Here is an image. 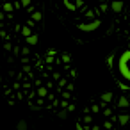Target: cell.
<instances>
[{"mask_svg":"<svg viewBox=\"0 0 130 130\" xmlns=\"http://www.w3.org/2000/svg\"><path fill=\"white\" fill-rule=\"evenodd\" d=\"M128 59H130V50H128V52H125V54L121 55V61H119V64H118V70H119L125 77H128V78H130V71L126 70V61H128Z\"/></svg>","mask_w":130,"mask_h":130,"instance_id":"cell-1","label":"cell"},{"mask_svg":"<svg viewBox=\"0 0 130 130\" xmlns=\"http://www.w3.org/2000/svg\"><path fill=\"white\" fill-rule=\"evenodd\" d=\"M98 27H100V22H98V20H93V22H89V23H78V29L84 30V32H93V30H96Z\"/></svg>","mask_w":130,"mask_h":130,"instance_id":"cell-2","label":"cell"},{"mask_svg":"<svg viewBox=\"0 0 130 130\" xmlns=\"http://www.w3.org/2000/svg\"><path fill=\"white\" fill-rule=\"evenodd\" d=\"M110 9L114 13H121L123 11V2H121V0H114V2L110 4Z\"/></svg>","mask_w":130,"mask_h":130,"instance_id":"cell-3","label":"cell"},{"mask_svg":"<svg viewBox=\"0 0 130 130\" xmlns=\"http://www.w3.org/2000/svg\"><path fill=\"white\" fill-rule=\"evenodd\" d=\"M128 105H130L128 98H126V96H119V100H118V107H121V109H126Z\"/></svg>","mask_w":130,"mask_h":130,"instance_id":"cell-4","label":"cell"},{"mask_svg":"<svg viewBox=\"0 0 130 130\" xmlns=\"http://www.w3.org/2000/svg\"><path fill=\"white\" fill-rule=\"evenodd\" d=\"M118 121H119V125H126L130 121V114H119L118 116Z\"/></svg>","mask_w":130,"mask_h":130,"instance_id":"cell-5","label":"cell"},{"mask_svg":"<svg viewBox=\"0 0 130 130\" xmlns=\"http://www.w3.org/2000/svg\"><path fill=\"white\" fill-rule=\"evenodd\" d=\"M38 41H39V38H38L36 34L27 36V45H38Z\"/></svg>","mask_w":130,"mask_h":130,"instance_id":"cell-6","label":"cell"},{"mask_svg":"<svg viewBox=\"0 0 130 130\" xmlns=\"http://www.w3.org/2000/svg\"><path fill=\"white\" fill-rule=\"evenodd\" d=\"M112 98H114V94H112L110 91H109V93H103V94H102V102H103V103H109V102H112Z\"/></svg>","mask_w":130,"mask_h":130,"instance_id":"cell-7","label":"cell"},{"mask_svg":"<svg viewBox=\"0 0 130 130\" xmlns=\"http://www.w3.org/2000/svg\"><path fill=\"white\" fill-rule=\"evenodd\" d=\"M27 128H29L27 121H25V119H20V121H18V125H16V130H27Z\"/></svg>","mask_w":130,"mask_h":130,"instance_id":"cell-8","label":"cell"},{"mask_svg":"<svg viewBox=\"0 0 130 130\" xmlns=\"http://www.w3.org/2000/svg\"><path fill=\"white\" fill-rule=\"evenodd\" d=\"M4 11H6V13H11V11H13V4L6 2V4H4Z\"/></svg>","mask_w":130,"mask_h":130,"instance_id":"cell-9","label":"cell"},{"mask_svg":"<svg viewBox=\"0 0 130 130\" xmlns=\"http://www.w3.org/2000/svg\"><path fill=\"white\" fill-rule=\"evenodd\" d=\"M22 34H23V36L27 38V36H30V34H32V30H30L29 27H23V29H22Z\"/></svg>","mask_w":130,"mask_h":130,"instance_id":"cell-10","label":"cell"},{"mask_svg":"<svg viewBox=\"0 0 130 130\" xmlns=\"http://www.w3.org/2000/svg\"><path fill=\"white\" fill-rule=\"evenodd\" d=\"M32 20H34V22H39V20H41V13H34V14H32Z\"/></svg>","mask_w":130,"mask_h":130,"instance_id":"cell-11","label":"cell"},{"mask_svg":"<svg viewBox=\"0 0 130 130\" xmlns=\"http://www.w3.org/2000/svg\"><path fill=\"white\" fill-rule=\"evenodd\" d=\"M38 94H39V96H46V89H45V87H39V89H38Z\"/></svg>","mask_w":130,"mask_h":130,"instance_id":"cell-12","label":"cell"},{"mask_svg":"<svg viewBox=\"0 0 130 130\" xmlns=\"http://www.w3.org/2000/svg\"><path fill=\"white\" fill-rule=\"evenodd\" d=\"M59 116H61V119H66V118H68V110H61Z\"/></svg>","mask_w":130,"mask_h":130,"instance_id":"cell-13","label":"cell"},{"mask_svg":"<svg viewBox=\"0 0 130 130\" xmlns=\"http://www.w3.org/2000/svg\"><path fill=\"white\" fill-rule=\"evenodd\" d=\"M86 16H87L89 20H93V18H94V13H93V11H89V13H86Z\"/></svg>","mask_w":130,"mask_h":130,"instance_id":"cell-14","label":"cell"},{"mask_svg":"<svg viewBox=\"0 0 130 130\" xmlns=\"http://www.w3.org/2000/svg\"><path fill=\"white\" fill-rule=\"evenodd\" d=\"M29 4H30V0H22V6H25V7H27Z\"/></svg>","mask_w":130,"mask_h":130,"instance_id":"cell-15","label":"cell"},{"mask_svg":"<svg viewBox=\"0 0 130 130\" xmlns=\"http://www.w3.org/2000/svg\"><path fill=\"white\" fill-rule=\"evenodd\" d=\"M0 20H4V13H0Z\"/></svg>","mask_w":130,"mask_h":130,"instance_id":"cell-16","label":"cell"},{"mask_svg":"<svg viewBox=\"0 0 130 130\" xmlns=\"http://www.w3.org/2000/svg\"><path fill=\"white\" fill-rule=\"evenodd\" d=\"M128 50H130V45H128Z\"/></svg>","mask_w":130,"mask_h":130,"instance_id":"cell-17","label":"cell"}]
</instances>
